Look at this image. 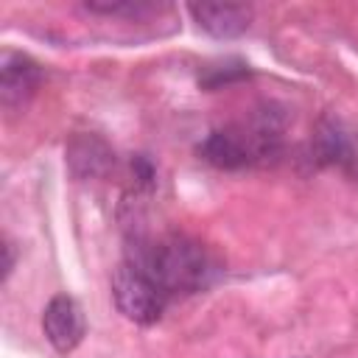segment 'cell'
<instances>
[{
    "label": "cell",
    "mask_w": 358,
    "mask_h": 358,
    "mask_svg": "<svg viewBox=\"0 0 358 358\" xmlns=\"http://www.w3.org/2000/svg\"><path fill=\"white\" fill-rule=\"evenodd\" d=\"M129 260L145 268L168 296L196 294L207 288L218 274V263L210 249L201 241L179 232L157 241H137Z\"/></svg>",
    "instance_id": "cell-1"
},
{
    "label": "cell",
    "mask_w": 358,
    "mask_h": 358,
    "mask_svg": "<svg viewBox=\"0 0 358 358\" xmlns=\"http://www.w3.org/2000/svg\"><path fill=\"white\" fill-rule=\"evenodd\" d=\"M280 131H282L280 120L271 112H263L249 123L210 131L201 140L199 154L204 162L221 171H238L255 162H268L280 154V145H282Z\"/></svg>",
    "instance_id": "cell-2"
},
{
    "label": "cell",
    "mask_w": 358,
    "mask_h": 358,
    "mask_svg": "<svg viewBox=\"0 0 358 358\" xmlns=\"http://www.w3.org/2000/svg\"><path fill=\"white\" fill-rule=\"evenodd\" d=\"M112 296L117 310L134 322V324H154L159 322L165 305H168V294L162 291V285L137 263L123 260L115 274H112Z\"/></svg>",
    "instance_id": "cell-3"
},
{
    "label": "cell",
    "mask_w": 358,
    "mask_h": 358,
    "mask_svg": "<svg viewBox=\"0 0 358 358\" xmlns=\"http://www.w3.org/2000/svg\"><path fill=\"white\" fill-rule=\"evenodd\" d=\"M42 84V67L36 59L20 50H3L0 56V103L14 112L22 109Z\"/></svg>",
    "instance_id": "cell-4"
},
{
    "label": "cell",
    "mask_w": 358,
    "mask_h": 358,
    "mask_svg": "<svg viewBox=\"0 0 358 358\" xmlns=\"http://www.w3.org/2000/svg\"><path fill=\"white\" fill-rule=\"evenodd\" d=\"M42 330L56 352H62V355L73 352L87 333L81 305L67 294H56L42 310Z\"/></svg>",
    "instance_id": "cell-5"
},
{
    "label": "cell",
    "mask_w": 358,
    "mask_h": 358,
    "mask_svg": "<svg viewBox=\"0 0 358 358\" xmlns=\"http://www.w3.org/2000/svg\"><path fill=\"white\" fill-rule=\"evenodd\" d=\"M187 11L193 14L196 25L215 39H235L252 25V8L241 3H193Z\"/></svg>",
    "instance_id": "cell-6"
},
{
    "label": "cell",
    "mask_w": 358,
    "mask_h": 358,
    "mask_svg": "<svg viewBox=\"0 0 358 358\" xmlns=\"http://www.w3.org/2000/svg\"><path fill=\"white\" fill-rule=\"evenodd\" d=\"M313 154L322 165H333V168H344V171H355L358 168V154L352 145L350 131L333 120V117H322L313 134Z\"/></svg>",
    "instance_id": "cell-7"
},
{
    "label": "cell",
    "mask_w": 358,
    "mask_h": 358,
    "mask_svg": "<svg viewBox=\"0 0 358 358\" xmlns=\"http://www.w3.org/2000/svg\"><path fill=\"white\" fill-rule=\"evenodd\" d=\"M112 159H115V154H112L109 145H106L101 137H95V134H81V137H76V140L70 143V148H67V162H70L73 173L81 176V179L106 173V168L112 165Z\"/></svg>",
    "instance_id": "cell-8"
},
{
    "label": "cell",
    "mask_w": 358,
    "mask_h": 358,
    "mask_svg": "<svg viewBox=\"0 0 358 358\" xmlns=\"http://www.w3.org/2000/svg\"><path fill=\"white\" fill-rule=\"evenodd\" d=\"M249 76V64L243 62H224V64H210L201 76H199V84L207 87V90H218L224 84H232V81H241Z\"/></svg>",
    "instance_id": "cell-9"
},
{
    "label": "cell",
    "mask_w": 358,
    "mask_h": 358,
    "mask_svg": "<svg viewBox=\"0 0 358 358\" xmlns=\"http://www.w3.org/2000/svg\"><path fill=\"white\" fill-rule=\"evenodd\" d=\"M87 11L92 14H126V17H140V14H148L154 11V6L148 3H87Z\"/></svg>",
    "instance_id": "cell-10"
},
{
    "label": "cell",
    "mask_w": 358,
    "mask_h": 358,
    "mask_svg": "<svg viewBox=\"0 0 358 358\" xmlns=\"http://www.w3.org/2000/svg\"><path fill=\"white\" fill-rule=\"evenodd\" d=\"M3 255H6V260H3V280H8L11 277V271H14V263H17V255H14V243H3Z\"/></svg>",
    "instance_id": "cell-11"
}]
</instances>
